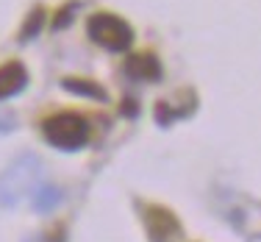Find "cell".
<instances>
[{
  "label": "cell",
  "mask_w": 261,
  "mask_h": 242,
  "mask_svg": "<svg viewBox=\"0 0 261 242\" xmlns=\"http://www.w3.org/2000/svg\"><path fill=\"white\" fill-rule=\"evenodd\" d=\"M42 187V161L36 156H20L0 176V203L14 206L20 198L36 195Z\"/></svg>",
  "instance_id": "obj_1"
},
{
  "label": "cell",
  "mask_w": 261,
  "mask_h": 242,
  "mask_svg": "<svg viewBox=\"0 0 261 242\" xmlns=\"http://www.w3.org/2000/svg\"><path fill=\"white\" fill-rule=\"evenodd\" d=\"M45 139L59 151H78L89 139V126L78 114H53L45 123Z\"/></svg>",
  "instance_id": "obj_2"
},
{
  "label": "cell",
  "mask_w": 261,
  "mask_h": 242,
  "mask_svg": "<svg viewBox=\"0 0 261 242\" xmlns=\"http://www.w3.org/2000/svg\"><path fill=\"white\" fill-rule=\"evenodd\" d=\"M86 31H89V36L97 45L109 47V51H125L130 42H134L130 26L114 14H95L89 20V26H86Z\"/></svg>",
  "instance_id": "obj_3"
},
{
  "label": "cell",
  "mask_w": 261,
  "mask_h": 242,
  "mask_svg": "<svg viewBox=\"0 0 261 242\" xmlns=\"http://www.w3.org/2000/svg\"><path fill=\"white\" fill-rule=\"evenodd\" d=\"M147 231H150V237L156 242H170L178 237V223L164 209H150L147 212Z\"/></svg>",
  "instance_id": "obj_4"
},
{
  "label": "cell",
  "mask_w": 261,
  "mask_h": 242,
  "mask_svg": "<svg viewBox=\"0 0 261 242\" xmlns=\"http://www.w3.org/2000/svg\"><path fill=\"white\" fill-rule=\"evenodd\" d=\"M28 72L20 61H9V64L0 67V98H11L25 86Z\"/></svg>",
  "instance_id": "obj_5"
},
{
  "label": "cell",
  "mask_w": 261,
  "mask_h": 242,
  "mask_svg": "<svg viewBox=\"0 0 261 242\" xmlns=\"http://www.w3.org/2000/svg\"><path fill=\"white\" fill-rule=\"evenodd\" d=\"M128 76H134V78H139V81H156L161 76V64L153 56H134V59L128 61Z\"/></svg>",
  "instance_id": "obj_6"
},
{
  "label": "cell",
  "mask_w": 261,
  "mask_h": 242,
  "mask_svg": "<svg viewBox=\"0 0 261 242\" xmlns=\"http://www.w3.org/2000/svg\"><path fill=\"white\" fill-rule=\"evenodd\" d=\"M59 201H61V192L56 187H45V184H42L34 195V209L36 212H47V209H53Z\"/></svg>",
  "instance_id": "obj_7"
},
{
  "label": "cell",
  "mask_w": 261,
  "mask_h": 242,
  "mask_svg": "<svg viewBox=\"0 0 261 242\" xmlns=\"http://www.w3.org/2000/svg\"><path fill=\"white\" fill-rule=\"evenodd\" d=\"M64 86H67V89H70V92H81V95H89V98H100V101H103V89H97V86L95 84H86V81H75V78H67L64 81Z\"/></svg>",
  "instance_id": "obj_8"
}]
</instances>
